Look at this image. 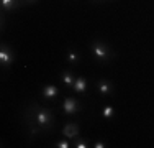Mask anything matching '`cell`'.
<instances>
[{"instance_id":"6da1fadb","label":"cell","mask_w":154,"mask_h":148,"mask_svg":"<svg viewBox=\"0 0 154 148\" xmlns=\"http://www.w3.org/2000/svg\"><path fill=\"white\" fill-rule=\"evenodd\" d=\"M26 118H33L36 122L41 132H51L54 130V125H56V118H54V112L48 107H41L39 104L33 102L30 107L25 112Z\"/></svg>"},{"instance_id":"7a4b0ae2","label":"cell","mask_w":154,"mask_h":148,"mask_svg":"<svg viewBox=\"0 0 154 148\" xmlns=\"http://www.w3.org/2000/svg\"><path fill=\"white\" fill-rule=\"evenodd\" d=\"M90 53H92V56L95 58V61L102 63V64H105V63L112 61V59L115 58L113 50L105 41H102V40H94V41L90 43Z\"/></svg>"},{"instance_id":"3957f363","label":"cell","mask_w":154,"mask_h":148,"mask_svg":"<svg viewBox=\"0 0 154 148\" xmlns=\"http://www.w3.org/2000/svg\"><path fill=\"white\" fill-rule=\"evenodd\" d=\"M15 63V53H13L12 46H8L7 43H2L0 46V64L3 69H10Z\"/></svg>"},{"instance_id":"277c9868","label":"cell","mask_w":154,"mask_h":148,"mask_svg":"<svg viewBox=\"0 0 154 148\" xmlns=\"http://www.w3.org/2000/svg\"><path fill=\"white\" fill-rule=\"evenodd\" d=\"M80 110H82V105L75 97H66L61 104V112L66 114V115H74Z\"/></svg>"},{"instance_id":"5b68a950","label":"cell","mask_w":154,"mask_h":148,"mask_svg":"<svg viewBox=\"0 0 154 148\" xmlns=\"http://www.w3.org/2000/svg\"><path fill=\"white\" fill-rule=\"evenodd\" d=\"M41 97L45 101H54V99L59 97V89L54 86V84H46L41 89Z\"/></svg>"},{"instance_id":"8992f818","label":"cell","mask_w":154,"mask_h":148,"mask_svg":"<svg viewBox=\"0 0 154 148\" xmlns=\"http://www.w3.org/2000/svg\"><path fill=\"white\" fill-rule=\"evenodd\" d=\"M95 86H97V91L100 95H112L113 94V84L110 82L108 79H97V82H95Z\"/></svg>"},{"instance_id":"52a82bcc","label":"cell","mask_w":154,"mask_h":148,"mask_svg":"<svg viewBox=\"0 0 154 148\" xmlns=\"http://www.w3.org/2000/svg\"><path fill=\"white\" fill-rule=\"evenodd\" d=\"M21 5H23V0H0V7H2V12L3 13L18 10Z\"/></svg>"},{"instance_id":"ba28073f","label":"cell","mask_w":154,"mask_h":148,"mask_svg":"<svg viewBox=\"0 0 154 148\" xmlns=\"http://www.w3.org/2000/svg\"><path fill=\"white\" fill-rule=\"evenodd\" d=\"M62 135H64L66 138L74 140L75 137L79 135V125H77L75 122H69V124H66L64 128H62Z\"/></svg>"},{"instance_id":"9c48e42d","label":"cell","mask_w":154,"mask_h":148,"mask_svg":"<svg viewBox=\"0 0 154 148\" xmlns=\"http://www.w3.org/2000/svg\"><path fill=\"white\" fill-rule=\"evenodd\" d=\"M72 91L75 92V94H80V95H85L87 94V79L82 76H79L75 79L74 86H72Z\"/></svg>"},{"instance_id":"30bf717a","label":"cell","mask_w":154,"mask_h":148,"mask_svg":"<svg viewBox=\"0 0 154 148\" xmlns=\"http://www.w3.org/2000/svg\"><path fill=\"white\" fill-rule=\"evenodd\" d=\"M59 76H61V81H62V82H64L67 87L72 89V86H74V82H75V79H77L75 74L72 72L71 69H64V71H62Z\"/></svg>"},{"instance_id":"8fae6325","label":"cell","mask_w":154,"mask_h":148,"mask_svg":"<svg viewBox=\"0 0 154 148\" xmlns=\"http://www.w3.org/2000/svg\"><path fill=\"white\" fill-rule=\"evenodd\" d=\"M67 63L71 66H77L80 63V54H79V51L74 50V48H69L67 50Z\"/></svg>"},{"instance_id":"7c38bea8","label":"cell","mask_w":154,"mask_h":148,"mask_svg":"<svg viewBox=\"0 0 154 148\" xmlns=\"http://www.w3.org/2000/svg\"><path fill=\"white\" fill-rule=\"evenodd\" d=\"M100 115H102V118H105V120H110V118H113V115H115V109H113L112 105H105V107H102Z\"/></svg>"},{"instance_id":"4fadbf2b","label":"cell","mask_w":154,"mask_h":148,"mask_svg":"<svg viewBox=\"0 0 154 148\" xmlns=\"http://www.w3.org/2000/svg\"><path fill=\"white\" fill-rule=\"evenodd\" d=\"M74 146L75 148H89L90 143L87 138H80V137H75L74 138Z\"/></svg>"},{"instance_id":"5bb4252c","label":"cell","mask_w":154,"mask_h":148,"mask_svg":"<svg viewBox=\"0 0 154 148\" xmlns=\"http://www.w3.org/2000/svg\"><path fill=\"white\" fill-rule=\"evenodd\" d=\"M54 146H56V148H69V146H71V143H69L67 140H59Z\"/></svg>"},{"instance_id":"9a60e30c","label":"cell","mask_w":154,"mask_h":148,"mask_svg":"<svg viewBox=\"0 0 154 148\" xmlns=\"http://www.w3.org/2000/svg\"><path fill=\"white\" fill-rule=\"evenodd\" d=\"M92 146H94V148H105V146H107V145H105L103 142H100V140H98V142H95V143H94Z\"/></svg>"},{"instance_id":"2e32d148","label":"cell","mask_w":154,"mask_h":148,"mask_svg":"<svg viewBox=\"0 0 154 148\" xmlns=\"http://www.w3.org/2000/svg\"><path fill=\"white\" fill-rule=\"evenodd\" d=\"M39 0H23V5H35V3H38Z\"/></svg>"},{"instance_id":"e0dca14e","label":"cell","mask_w":154,"mask_h":148,"mask_svg":"<svg viewBox=\"0 0 154 148\" xmlns=\"http://www.w3.org/2000/svg\"><path fill=\"white\" fill-rule=\"evenodd\" d=\"M90 2H94V3H100V2H103V0H90Z\"/></svg>"},{"instance_id":"ac0fdd59","label":"cell","mask_w":154,"mask_h":148,"mask_svg":"<svg viewBox=\"0 0 154 148\" xmlns=\"http://www.w3.org/2000/svg\"><path fill=\"white\" fill-rule=\"evenodd\" d=\"M103 2H116V0H103Z\"/></svg>"}]
</instances>
